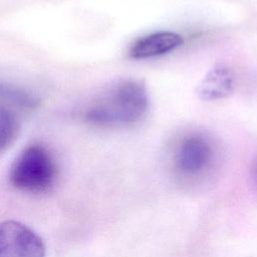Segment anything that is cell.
Here are the masks:
<instances>
[{
  "label": "cell",
  "instance_id": "cell-5",
  "mask_svg": "<svg viewBox=\"0 0 257 257\" xmlns=\"http://www.w3.org/2000/svg\"><path fill=\"white\" fill-rule=\"evenodd\" d=\"M183 37L173 31H158L137 40L130 50V56L135 59H146L166 54L181 46Z\"/></svg>",
  "mask_w": 257,
  "mask_h": 257
},
{
  "label": "cell",
  "instance_id": "cell-3",
  "mask_svg": "<svg viewBox=\"0 0 257 257\" xmlns=\"http://www.w3.org/2000/svg\"><path fill=\"white\" fill-rule=\"evenodd\" d=\"M0 257H45L39 235L18 221L0 223Z\"/></svg>",
  "mask_w": 257,
  "mask_h": 257
},
{
  "label": "cell",
  "instance_id": "cell-7",
  "mask_svg": "<svg viewBox=\"0 0 257 257\" xmlns=\"http://www.w3.org/2000/svg\"><path fill=\"white\" fill-rule=\"evenodd\" d=\"M18 133V123L14 114L0 104V155L14 142Z\"/></svg>",
  "mask_w": 257,
  "mask_h": 257
},
{
  "label": "cell",
  "instance_id": "cell-8",
  "mask_svg": "<svg viewBox=\"0 0 257 257\" xmlns=\"http://www.w3.org/2000/svg\"><path fill=\"white\" fill-rule=\"evenodd\" d=\"M0 95H2L5 99L14 102L16 104H21L23 106H34L36 104V100L29 94L19 91L15 88H11L8 86H0Z\"/></svg>",
  "mask_w": 257,
  "mask_h": 257
},
{
  "label": "cell",
  "instance_id": "cell-6",
  "mask_svg": "<svg viewBox=\"0 0 257 257\" xmlns=\"http://www.w3.org/2000/svg\"><path fill=\"white\" fill-rule=\"evenodd\" d=\"M232 89L233 77L230 70L224 66H217L203 78L197 90L201 98L215 100L229 95Z\"/></svg>",
  "mask_w": 257,
  "mask_h": 257
},
{
  "label": "cell",
  "instance_id": "cell-1",
  "mask_svg": "<svg viewBox=\"0 0 257 257\" xmlns=\"http://www.w3.org/2000/svg\"><path fill=\"white\" fill-rule=\"evenodd\" d=\"M149 96L146 86L138 80H124L113 86L85 111L88 122L99 126L133 124L147 113Z\"/></svg>",
  "mask_w": 257,
  "mask_h": 257
},
{
  "label": "cell",
  "instance_id": "cell-4",
  "mask_svg": "<svg viewBox=\"0 0 257 257\" xmlns=\"http://www.w3.org/2000/svg\"><path fill=\"white\" fill-rule=\"evenodd\" d=\"M213 158L211 144L202 136L193 135L184 139L175 154V167L185 176L203 173Z\"/></svg>",
  "mask_w": 257,
  "mask_h": 257
},
{
  "label": "cell",
  "instance_id": "cell-2",
  "mask_svg": "<svg viewBox=\"0 0 257 257\" xmlns=\"http://www.w3.org/2000/svg\"><path fill=\"white\" fill-rule=\"evenodd\" d=\"M57 168L50 153L42 146L24 149L13 162L9 179L14 188L26 193L49 191L56 180Z\"/></svg>",
  "mask_w": 257,
  "mask_h": 257
}]
</instances>
